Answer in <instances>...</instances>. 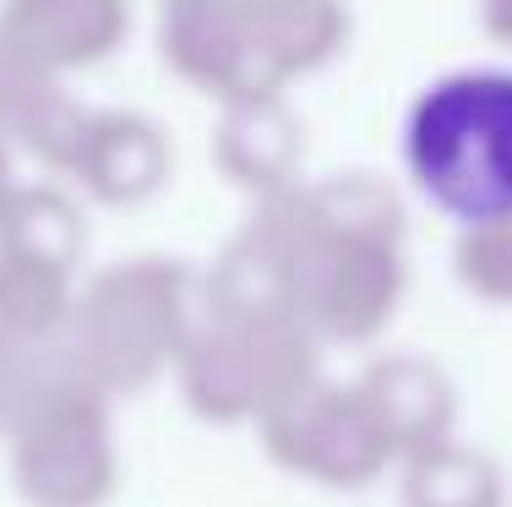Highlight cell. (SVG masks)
I'll return each instance as SVG.
<instances>
[{
    "label": "cell",
    "mask_w": 512,
    "mask_h": 507,
    "mask_svg": "<svg viewBox=\"0 0 512 507\" xmlns=\"http://www.w3.org/2000/svg\"><path fill=\"white\" fill-rule=\"evenodd\" d=\"M409 164L458 219H512V77L469 71L436 82L409 120Z\"/></svg>",
    "instance_id": "obj_1"
}]
</instances>
